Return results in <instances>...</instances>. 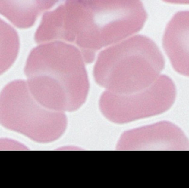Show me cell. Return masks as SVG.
<instances>
[{"instance_id": "cell-5", "label": "cell", "mask_w": 189, "mask_h": 188, "mask_svg": "<svg viewBox=\"0 0 189 188\" xmlns=\"http://www.w3.org/2000/svg\"><path fill=\"white\" fill-rule=\"evenodd\" d=\"M162 46L175 71L189 77V11L173 16L166 27Z\"/></svg>"}, {"instance_id": "cell-6", "label": "cell", "mask_w": 189, "mask_h": 188, "mask_svg": "<svg viewBox=\"0 0 189 188\" xmlns=\"http://www.w3.org/2000/svg\"><path fill=\"white\" fill-rule=\"evenodd\" d=\"M46 0H0V14L19 29L32 26Z\"/></svg>"}, {"instance_id": "cell-8", "label": "cell", "mask_w": 189, "mask_h": 188, "mask_svg": "<svg viewBox=\"0 0 189 188\" xmlns=\"http://www.w3.org/2000/svg\"><path fill=\"white\" fill-rule=\"evenodd\" d=\"M167 3L180 5H189V0H162Z\"/></svg>"}, {"instance_id": "cell-4", "label": "cell", "mask_w": 189, "mask_h": 188, "mask_svg": "<svg viewBox=\"0 0 189 188\" xmlns=\"http://www.w3.org/2000/svg\"><path fill=\"white\" fill-rule=\"evenodd\" d=\"M116 149L121 151H185L189 150V141L178 126L172 122H161L124 132Z\"/></svg>"}, {"instance_id": "cell-7", "label": "cell", "mask_w": 189, "mask_h": 188, "mask_svg": "<svg viewBox=\"0 0 189 188\" xmlns=\"http://www.w3.org/2000/svg\"><path fill=\"white\" fill-rule=\"evenodd\" d=\"M20 48V38L16 30L0 18V75L13 65Z\"/></svg>"}, {"instance_id": "cell-2", "label": "cell", "mask_w": 189, "mask_h": 188, "mask_svg": "<svg viewBox=\"0 0 189 188\" xmlns=\"http://www.w3.org/2000/svg\"><path fill=\"white\" fill-rule=\"evenodd\" d=\"M24 72L33 97L49 109L73 112L86 102L89 82L79 65L58 66L30 56Z\"/></svg>"}, {"instance_id": "cell-3", "label": "cell", "mask_w": 189, "mask_h": 188, "mask_svg": "<svg viewBox=\"0 0 189 188\" xmlns=\"http://www.w3.org/2000/svg\"><path fill=\"white\" fill-rule=\"evenodd\" d=\"M176 94L172 79L160 75L151 85L136 92L118 94L105 91L99 99V109L110 122L126 124L165 112L175 102Z\"/></svg>"}, {"instance_id": "cell-1", "label": "cell", "mask_w": 189, "mask_h": 188, "mask_svg": "<svg viewBox=\"0 0 189 188\" xmlns=\"http://www.w3.org/2000/svg\"><path fill=\"white\" fill-rule=\"evenodd\" d=\"M0 124L41 143L54 142L66 130L65 112L49 109L30 92L26 81L16 80L0 93Z\"/></svg>"}]
</instances>
